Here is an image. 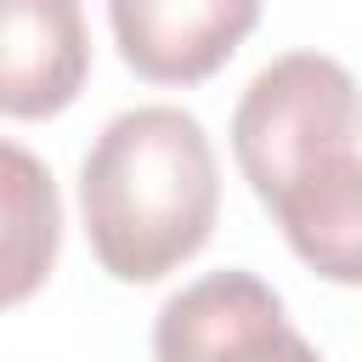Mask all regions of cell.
Returning a JSON list of instances; mask_svg holds the SVG:
<instances>
[{"mask_svg":"<svg viewBox=\"0 0 362 362\" xmlns=\"http://www.w3.org/2000/svg\"><path fill=\"white\" fill-rule=\"evenodd\" d=\"M85 238L119 283H158L209 243L221 215V170L187 107L153 102L107 119L79 164Z\"/></svg>","mask_w":362,"mask_h":362,"instance_id":"1","label":"cell"},{"mask_svg":"<svg viewBox=\"0 0 362 362\" xmlns=\"http://www.w3.org/2000/svg\"><path fill=\"white\" fill-rule=\"evenodd\" d=\"M339 147H362V90L345 62L322 51H288L249 79L232 113V153L260 204Z\"/></svg>","mask_w":362,"mask_h":362,"instance_id":"2","label":"cell"},{"mask_svg":"<svg viewBox=\"0 0 362 362\" xmlns=\"http://www.w3.org/2000/svg\"><path fill=\"white\" fill-rule=\"evenodd\" d=\"M158 362H322L283 300L255 272H209L164 300L153 322Z\"/></svg>","mask_w":362,"mask_h":362,"instance_id":"3","label":"cell"},{"mask_svg":"<svg viewBox=\"0 0 362 362\" xmlns=\"http://www.w3.org/2000/svg\"><path fill=\"white\" fill-rule=\"evenodd\" d=\"M124 68L153 85L209 79L260 23V0H107Z\"/></svg>","mask_w":362,"mask_h":362,"instance_id":"4","label":"cell"},{"mask_svg":"<svg viewBox=\"0 0 362 362\" xmlns=\"http://www.w3.org/2000/svg\"><path fill=\"white\" fill-rule=\"evenodd\" d=\"M90 74L79 0H0V113L51 119Z\"/></svg>","mask_w":362,"mask_h":362,"instance_id":"5","label":"cell"},{"mask_svg":"<svg viewBox=\"0 0 362 362\" xmlns=\"http://www.w3.org/2000/svg\"><path fill=\"white\" fill-rule=\"evenodd\" d=\"M266 209L317 277L362 283V147H339L305 164Z\"/></svg>","mask_w":362,"mask_h":362,"instance_id":"6","label":"cell"},{"mask_svg":"<svg viewBox=\"0 0 362 362\" xmlns=\"http://www.w3.org/2000/svg\"><path fill=\"white\" fill-rule=\"evenodd\" d=\"M62 249V198L51 170L0 136V311L40 294Z\"/></svg>","mask_w":362,"mask_h":362,"instance_id":"7","label":"cell"}]
</instances>
